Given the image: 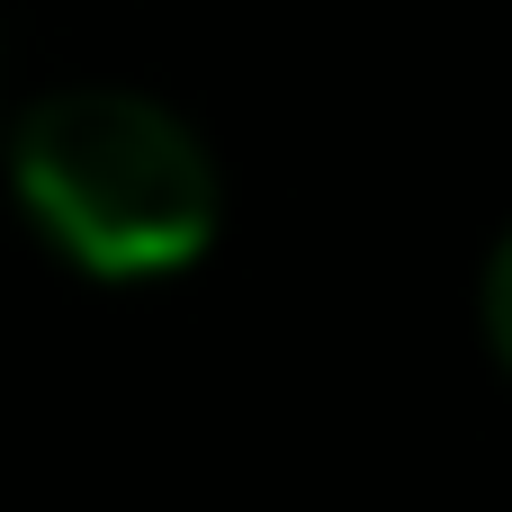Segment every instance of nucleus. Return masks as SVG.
Listing matches in <instances>:
<instances>
[{
	"instance_id": "obj_1",
	"label": "nucleus",
	"mask_w": 512,
	"mask_h": 512,
	"mask_svg": "<svg viewBox=\"0 0 512 512\" xmlns=\"http://www.w3.org/2000/svg\"><path fill=\"white\" fill-rule=\"evenodd\" d=\"M9 189L27 225L90 279L189 270L216 234V162L198 126L144 90H45L9 135Z\"/></svg>"
},
{
	"instance_id": "obj_2",
	"label": "nucleus",
	"mask_w": 512,
	"mask_h": 512,
	"mask_svg": "<svg viewBox=\"0 0 512 512\" xmlns=\"http://www.w3.org/2000/svg\"><path fill=\"white\" fill-rule=\"evenodd\" d=\"M486 342H495V360L512 369V225H504V243H495V261H486Z\"/></svg>"
}]
</instances>
